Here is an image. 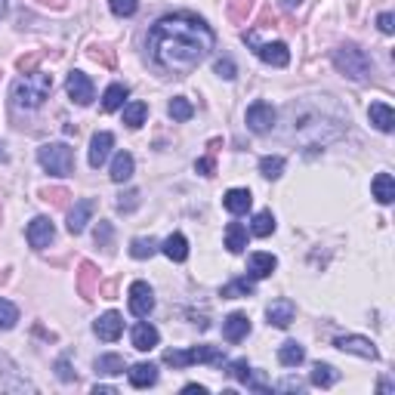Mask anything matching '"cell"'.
Returning <instances> with one entry per match:
<instances>
[{
    "label": "cell",
    "mask_w": 395,
    "mask_h": 395,
    "mask_svg": "<svg viewBox=\"0 0 395 395\" xmlns=\"http://www.w3.org/2000/svg\"><path fill=\"white\" fill-rule=\"evenodd\" d=\"M213 31L204 19L192 13H173L154 22L149 31V56L161 72L185 77L210 56Z\"/></svg>",
    "instance_id": "6da1fadb"
},
{
    "label": "cell",
    "mask_w": 395,
    "mask_h": 395,
    "mask_svg": "<svg viewBox=\"0 0 395 395\" xmlns=\"http://www.w3.org/2000/svg\"><path fill=\"white\" fill-rule=\"evenodd\" d=\"M53 90V74L31 72L13 83V105L15 108H41Z\"/></svg>",
    "instance_id": "7a4b0ae2"
},
{
    "label": "cell",
    "mask_w": 395,
    "mask_h": 395,
    "mask_svg": "<svg viewBox=\"0 0 395 395\" xmlns=\"http://www.w3.org/2000/svg\"><path fill=\"white\" fill-rule=\"evenodd\" d=\"M334 65L346 77H352V81H368L370 72H374L370 56L355 43H346V46H340V50H334Z\"/></svg>",
    "instance_id": "3957f363"
},
{
    "label": "cell",
    "mask_w": 395,
    "mask_h": 395,
    "mask_svg": "<svg viewBox=\"0 0 395 395\" xmlns=\"http://www.w3.org/2000/svg\"><path fill=\"white\" fill-rule=\"evenodd\" d=\"M226 361V355L222 349H216V346H195V349H167L164 352V365L170 368H189V365H222Z\"/></svg>",
    "instance_id": "277c9868"
},
{
    "label": "cell",
    "mask_w": 395,
    "mask_h": 395,
    "mask_svg": "<svg viewBox=\"0 0 395 395\" xmlns=\"http://www.w3.org/2000/svg\"><path fill=\"white\" fill-rule=\"evenodd\" d=\"M37 161L50 176H68L74 170V152L65 142H46L37 149Z\"/></svg>",
    "instance_id": "5b68a950"
},
{
    "label": "cell",
    "mask_w": 395,
    "mask_h": 395,
    "mask_svg": "<svg viewBox=\"0 0 395 395\" xmlns=\"http://www.w3.org/2000/svg\"><path fill=\"white\" fill-rule=\"evenodd\" d=\"M275 118H278V112L269 102H262V99L247 108V127H250L253 133H269V130L275 127Z\"/></svg>",
    "instance_id": "8992f818"
},
{
    "label": "cell",
    "mask_w": 395,
    "mask_h": 395,
    "mask_svg": "<svg viewBox=\"0 0 395 395\" xmlns=\"http://www.w3.org/2000/svg\"><path fill=\"white\" fill-rule=\"evenodd\" d=\"M154 309V293L145 281H133L130 284V312L136 315V319H149Z\"/></svg>",
    "instance_id": "52a82bcc"
},
{
    "label": "cell",
    "mask_w": 395,
    "mask_h": 395,
    "mask_svg": "<svg viewBox=\"0 0 395 395\" xmlns=\"http://www.w3.org/2000/svg\"><path fill=\"white\" fill-rule=\"evenodd\" d=\"M253 46V53L266 62V65H275V68H284L290 62V50L284 46L281 41H275V43H257V41H247Z\"/></svg>",
    "instance_id": "ba28073f"
},
{
    "label": "cell",
    "mask_w": 395,
    "mask_h": 395,
    "mask_svg": "<svg viewBox=\"0 0 395 395\" xmlns=\"http://www.w3.org/2000/svg\"><path fill=\"white\" fill-rule=\"evenodd\" d=\"M65 90H68V99H72L74 105H90L93 102V81L83 72H72V74H68Z\"/></svg>",
    "instance_id": "9c48e42d"
},
{
    "label": "cell",
    "mask_w": 395,
    "mask_h": 395,
    "mask_svg": "<svg viewBox=\"0 0 395 395\" xmlns=\"http://www.w3.org/2000/svg\"><path fill=\"white\" fill-rule=\"evenodd\" d=\"M53 235H56V229H53V222L46 220V216H37V220L28 222L25 238H28V244L34 247V250H43V247H50Z\"/></svg>",
    "instance_id": "30bf717a"
},
{
    "label": "cell",
    "mask_w": 395,
    "mask_h": 395,
    "mask_svg": "<svg viewBox=\"0 0 395 395\" xmlns=\"http://www.w3.org/2000/svg\"><path fill=\"white\" fill-rule=\"evenodd\" d=\"M334 346H337V349H343V352H352V355H361V359H370V361H374L377 355H380V352H377V346L370 343L368 337H355V334H349V337H337V340H334Z\"/></svg>",
    "instance_id": "8fae6325"
},
{
    "label": "cell",
    "mask_w": 395,
    "mask_h": 395,
    "mask_svg": "<svg viewBox=\"0 0 395 395\" xmlns=\"http://www.w3.org/2000/svg\"><path fill=\"white\" fill-rule=\"evenodd\" d=\"M293 315H297V306H293L288 297L272 300V306L266 309V319H269V324H275V328H290Z\"/></svg>",
    "instance_id": "7c38bea8"
},
{
    "label": "cell",
    "mask_w": 395,
    "mask_h": 395,
    "mask_svg": "<svg viewBox=\"0 0 395 395\" xmlns=\"http://www.w3.org/2000/svg\"><path fill=\"white\" fill-rule=\"evenodd\" d=\"M112 145H114V136L108 133V130H102V133H96L93 136V142H90V167L93 170H99L108 161V154H112Z\"/></svg>",
    "instance_id": "4fadbf2b"
},
{
    "label": "cell",
    "mask_w": 395,
    "mask_h": 395,
    "mask_svg": "<svg viewBox=\"0 0 395 395\" xmlns=\"http://www.w3.org/2000/svg\"><path fill=\"white\" fill-rule=\"evenodd\" d=\"M96 337L99 340H105V343H114L121 334H123V319L118 312H105V315H99V321H96Z\"/></svg>",
    "instance_id": "5bb4252c"
},
{
    "label": "cell",
    "mask_w": 395,
    "mask_h": 395,
    "mask_svg": "<svg viewBox=\"0 0 395 395\" xmlns=\"http://www.w3.org/2000/svg\"><path fill=\"white\" fill-rule=\"evenodd\" d=\"M250 334V319H247L244 312H232L226 321H222V337L229 340V343H241V340Z\"/></svg>",
    "instance_id": "9a60e30c"
},
{
    "label": "cell",
    "mask_w": 395,
    "mask_h": 395,
    "mask_svg": "<svg viewBox=\"0 0 395 395\" xmlns=\"http://www.w3.org/2000/svg\"><path fill=\"white\" fill-rule=\"evenodd\" d=\"M99 290V269L93 262H81V272H77V293L83 300H93Z\"/></svg>",
    "instance_id": "2e32d148"
},
{
    "label": "cell",
    "mask_w": 395,
    "mask_h": 395,
    "mask_svg": "<svg viewBox=\"0 0 395 395\" xmlns=\"http://www.w3.org/2000/svg\"><path fill=\"white\" fill-rule=\"evenodd\" d=\"M93 210H96V204H93L90 198H87V201H77L74 210L68 213V232H72V235H81V232L87 229V222H90Z\"/></svg>",
    "instance_id": "e0dca14e"
},
{
    "label": "cell",
    "mask_w": 395,
    "mask_h": 395,
    "mask_svg": "<svg viewBox=\"0 0 395 395\" xmlns=\"http://www.w3.org/2000/svg\"><path fill=\"white\" fill-rule=\"evenodd\" d=\"M154 383H158V368L152 361H139V365L130 368V386L133 389H149Z\"/></svg>",
    "instance_id": "ac0fdd59"
},
{
    "label": "cell",
    "mask_w": 395,
    "mask_h": 395,
    "mask_svg": "<svg viewBox=\"0 0 395 395\" xmlns=\"http://www.w3.org/2000/svg\"><path fill=\"white\" fill-rule=\"evenodd\" d=\"M368 118L370 123H374L377 130H383V133H392V127H395V112L386 102H370L368 108Z\"/></svg>",
    "instance_id": "d6986e66"
},
{
    "label": "cell",
    "mask_w": 395,
    "mask_h": 395,
    "mask_svg": "<svg viewBox=\"0 0 395 395\" xmlns=\"http://www.w3.org/2000/svg\"><path fill=\"white\" fill-rule=\"evenodd\" d=\"M278 260L272 257V253H253L250 262H247V275L253 278V281H260V278H269L275 272Z\"/></svg>",
    "instance_id": "ffe728a7"
},
{
    "label": "cell",
    "mask_w": 395,
    "mask_h": 395,
    "mask_svg": "<svg viewBox=\"0 0 395 395\" xmlns=\"http://www.w3.org/2000/svg\"><path fill=\"white\" fill-rule=\"evenodd\" d=\"M222 204H226V210H229V213L241 216V213L250 210L253 198H250V192H247V189H229V192H226V198H222Z\"/></svg>",
    "instance_id": "44dd1931"
},
{
    "label": "cell",
    "mask_w": 395,
    "mask_h": 395,
    "mask_svg": "<svg viewBox=\"0 0 395 395\" xmlns=\"http://www.w3.org/2000/svg\"><path fill=\"white\" fill-rule=\"evenodd\" d=\"M158 330L152 328V324H145V321H139L136 328H133V349H139V352H149V349H154L158 346Z\"/></svg>",
    "instance_id": "7402d4cb"
},
{
    "label": "cell",
    "mask_w": 395,
    "mask_h": 395,
    "mask_svg": "<svg viewBox=\"0 0 395 395\" xmlns=\"http://www.w3.org/2000/svg\"><path fill=\"white\" fill-rule=\"evenodd\" d=\"M161 250H164V257H167V260L182 262L185 257H189V241H185V235H180V232H173V235H170L167 241L161 244Z\"/></svg>",
    "instance_id": "603a6c76"
},
{
    "label": "cell",
    "mask_w": 395,
    "mask_h": 395,
    "mask_svg": "<svg viewBox=\"0 0 395 395\" xmlns=\"http://www.w3.org/2000/svg\"><path fill=\"white\" fill-rule=\"evenodd\" d=\"M133 154L130 152H118L114 154V161H112V180L114 182H127L130 176H133Z\"/></svg>",
    "instance_id": "cb8c5ba5"
},
{
    "label": "cell",
    "mask_w": 395,
    "mask_h": 395,
    "mask_svg": "<svg viewBox=\"0 0 395 395\" xmlns=\"http://www.w3.org/2000/svg\"><path fill=\"white\" fill-rule=\"evenodd\" d=\"M278 361H281L284 368H297V365H303L306 361V349L300 343H293V340H288V343L278 349Z\"/></svg>",
    "instance_id": "d4e9b609"
},
{
    "label": "cell",
    "mask_w": 395,
    "mask_h": 395,
    "mask_svg": "<svg viewBox=\"0 0 395 395\" xmlns=\"http://www.w3.org/2000/svg\"><path fill=\"white\" fill-rule=\"evenodd\" d=\"M374 198L380 204H392L395 201V180L389 173H377L374 176Z\"/></svg>",
    "instance_id": "484cf974"
},
{
    "label": "cell",
    "mask_w": 395,
    "mask_h": 395,
    "mask_svg": "<svg viewBox=\"0 0 395 395\" xmlns=\"http://www.w3.org/2000/svg\"><path fill=\"white\" fill-rule=\"evenodd\" d=\"M123 368H127V361L121 355H99L96 359V374H102V377H118V374H123Z\"/></svg>",
    "instance_id": "4316f807"
},
{
    "label": "cell",
    "mask_w": 395,
    "mask_h": 395,
    "mask_svg": "<svg viewBox=\"0 0 395 395\" xmlns=\"http://www.w3.org/2000/svg\"><path fill=\"white\" fill-rule=\"evenodd\" d=\"M226 247L232 253H241L247 247V229L241 226V222H229L226 226Z\"/></svg>",
    "instance_id": "83f0119b"
},
{
    "label": "cell",
    "mask_w": 395,
    "mask_h": 395,
    "mask_svg": "<svg viewBox=\"0 0 395 395\" xmlns=\"http://www.w3.org/2000/svg\"><path fill=\"white\" fill-rule=\"evenodd\" d=\"M123 99H127V87L123 83H112L102 96V112H118V108H123Z\"/></svg>",
    "instance_id": "f1b7e54d"
},
{
    "label": "cell",
    "mask_w": 395,
    "mask_h": 395,
    "mask_svg": "<svg viewBox=\"0 0 395 395\" xmlns=\"http://www.w3.org/2000/svg\"><path fill=\"white\" fill-rule=\"evenodd\" d=\"M145 114H149V105L145 102H127L123 105V123H127V127H142L145 123Z\"/></svg>",
    "instance_id": "f546056e"
},
{
    "label": "cell",
    "mask_w": 395,
    "mask_h": 395,
    "mask_svg": "<svg viewBox=\"0 0 395 395\" xmlns=\"http://www.w3.org/2000/svg\"><path fill=\"white\" fill-rule=\"evenodd\" d=\"M250 232L257 238H269V235H272V232H275V216H272V210H262V213L253 216Z\"/></svg>",
    "instance_id": "4dcf8cb0"
},
{
    "label": "cell",
    "mask_w": 395,
    "mask_h": 395,
    "mask_svg": "<svg viewBox=\"0 0 395 395\" xmlns=\"http://www.w3.org/2000/svg\"><path fill=\"white\" fill-rule=\"evenodd\" d=\"M222 297L226 300H238V297H253V278H238L222 288Z\"/></svg>",
    "instance_id": "1f68e13d"
},
{
    "label": "cell",
    "mask_w": 395,
    "mask_h": 395,
    "mask_svg": "<svg viewBox=\"0 0 395 395\" xmlns=\"http://www.w3.org/2000/svg\"><path fill=\"white\" fill-rule=\"evenodd\" d=\"M337 380H340V374H337V370L330 368V365H321V361H319V365L312 368V386H321V389H328V386H334Z\"/></svg>",
    "instance_id": "d6a6232c"
},
{
    "label": "cell",
    "mask_w": 395,
    "mask_h": 395,
    "mask_svg": "<svg viewBox=\"0 0 395 395\" xmlns=\"http://www.w3.org/2000/svg\"><path fill=\"white\" fill-rule=\"evenodd\" d=\"M260 173L266 176V180H278V176L284 173V158L281 154H266V158L260 161Z\"/></svg>",
    "instance_id": "836d02e7"
},
{
    "label": "cell",
    "mask_w": 395,
    "mask_h": 395,
    "mask_svg": "<svg viewBox=\"0 0 395 395\" xmlns=\"http://www.w3.org/2000/svg\"><path fill=\"white\" fill-rule=\"evenodd\" d=\"M250 13H253V0H229V19L235 25H244Z\"/></svg>",
    "instance_id": "e575fe53"
},
{
    "label": "cell",
    "mask_w": 395,
    "mask_h": 395,
    "mask_svg": "<svg viewBox=\"0 0 395 395\" xmlns=\"http://www.w3.org/2000/svg\"><path fill=\"white\" fill-rule=\"evenodd\" d=\"M154 250H158L154 238H133V244H130V257L133 260H149Z\"/></svg>",
    "instance_id": "d590c367"
},
{
    "label": "cell",
    "mask_w": 395,
    "mask_h": 395,
    "mask_svg": "<svg viewBox=\"0 0 395 395\" xmlns=\"http://www.w3.org/2000/svg\"><path fill=\"white\" fill-rule=\"evenodd\" d=\"M167 112H170V118H173V121H189L192 114H195V108H192V102H189V99L176 96L173 102H170V108H167Z\"/></svg>",
    "instance_id": "8d00e7d4"
},
{
    "label": "cell",
    "mask_w": 395,
    "mask_h": 395,
    "mask_svg": "<svg viewBox=\"0 0 395 395\" xmlns=\"http://www.w3.org/2000/svg\"><path fill=\"white\" fill-rule=\"evenodd\" d=\"M15 321H19V309L10 300H0V330H10Z\"/></svg>",
    "instance_id": "74e56055"
},
{
    "label": "cell",
    "mask_w": 395,
    "mask_h": 395,
    "mask_svg": "<svg viewBox=\"0 0 395 395\" xmlns=\"http://www.w3.org/2000/svg\"><path fill=\"white\" fill-rule=\"evenodd\" d=\"M108 6H112V13L118 15V19H127V15L136 13L139 0H108Z\"/></svg>",
    "instance_id": "f35d334b"
},
{
    "label": "cell",
    "mask_w": 395,
    "mask_h": 395,
    "mask_svg": "<svg viewBox=\"0 0 395 395\" xmlns=\"http://www.w3.org/2000/svg\"><path fill=\"white\" fill-rule=\"evenodd\" d=\"M68 192L65 189H43V201H50L53 207H68Z\"/></svg>",
    "instance_id": "ab89813d"
},
{
    "label": "cell",
    "mask_w": 395,
    "mask_h": 395,
    "mask_svg": "<svg viewBox=\"0 0 395 395\" xmlns=\"http://www.w3.org/2000/svg\"><path fill=\"white\" fill-rule=\"evenodd\" d=\"M229 374L235 377L238 383H247V377H250V365H247V359H238L229 365Z\"/></svg>",
    "instance_id": "60d3db41"
},
{
    "label": "cell",
    "mask_w": 395,
    "mask_h": 395,
    "mask_svg": "<svg viewBox=\"0 0 395 395\" xmlns=\"http://www.w3.org/2000/svg\"><path fill=\"white\" fill-rule=\"evenodd\" d=\"M37 59H41V53H31V56H22L19 62H15V68H19L22 74H31V72H34V65H37Z\"/></svg>",
    "instance_id": "b9f144b4"
},
{
    "label": "cell",
    "mask_w": 395,
    "mask_h": 395,
    "mask_svg": "<svg viewBox=\"0 0 395 395\" xmlns=\"http://www.w3.org/2000/svg\"><path fill=\"white\" fill-rule=\"evenodd\" d=\"M90 56L96 59V62H105L108 68L114 65V53H108V46H93V50H90Z\"/></svg>",
    "instance_id": "7bdbcfd3"
},
{
    "label": "cell",
    "mask_w": 395,
    "mask_h": 395,
    "mask_svg": "<svg viewBox=\"0 0 395 395\" xmlns=\"http://www.w3.org/2000/svg\"><path fill=\"white\" fill-rule=\"evenodd\" d=\"M213 68H216V74L226 77V81H232V77H235V62H232V59H220Z\"/></svg>",
    "instance_id": "ee69618b"
},
{
    "label": "cell",
    "mask_w": 395,
    "mask_h": 395,
    "mask_svg": "<svg viewBox=\"0 0 395 395\" xmlns=\"http://www.w3.org/2000/svg\"><path fill=\"white\" fill-rule=\"evenodd\" d=\"M136 204H139V192H127V195H121V201H118V207L123 213H130Z\"/></svg>",
    "instance_id": "f6af8a7d"
},
{
    "label": "cell",
    "mask_w": 395,
    "mask_h": 395,
    "mask_svg": "<svg viewBox=\"0 0 395 395\" xmlns=\"http://www.w3.org/2000/svg\"><path fill=\"white\" fill-rule=\"evenodd\" d=\"M96 244H99V247H108V244H112V226H108V222H99V229H96Z\"/></svg>",
    "instance_id": "bcb514c9"
},
{
    "label": "cell",
    "mask_w": 395,
    "mask_h": 395,
    "mask_svg": "<svg viewBox=\"0 0 395 395\" xmlns=\"http://www.w3.org/2000/svg\"><path fill=\"white\" fill-rule=\"evenodd\" d=\"M195 170H198L201 176H213V170H216V164H213V154H207V158L195 161Z\"/></svg>",
    "instance_id": "7dc6e473"
},
{
    "label": "cell",
    "mask_w": 395,
    "mask_h": 395,
    "mask_svg": "<svg viewBox=\"0 0 395 395\" xmlns=\"http://www.w3.org/2000/svg\"><path fill=\"white\" fill-rule=\"evenodd\" d=\"M380 31H383V34H392V31H395V15L392 13L380 15Z\"/></svg>",
    "instance_id": "c3c4849f"
},
{
    "label": "cell",
    "mask_w": 395,
    "mask_h": 395,
    "mask_svg": "<svg viewBox=\"0 0 395 395\" xmlns=\"http://www.w3.org/2000/svg\"><path fill=\"white\" fill-rule=\"evenodd\" d=\"M56 370H59V377H62V380H72V377H74L72 370H68V361H65V359H62L59 365H56Z\"/></svg>",
    "instance_id": "681fc988"
},
{
    "label": "cell",
    "mask_w": 395,
    "mask_h": 395,
    "mask_svg": "<svg viewBox=\"0 0 395 395\" xmlns=\"http://www.w3.org/2000/svg\"><path fill=\"white\" fill-rule=\"evenodd\" d=\"M182 392H189V395H192V392H198V395H207V386H198V383H189V386H185V389H182Z\"/></svg>",
    "instance_id": "f907efd6"
},
{
    "label": "cell",
    "mask_w": 395,
    "mask_h": 395,
    "mask_svg": "<svg viewBox=\"0 0 395 395\" xmlns=\"http://www.w3.org/2000/svg\"><path fill=\"white\" fill-rule=\"evenodd\" d=\"M300 4H303V0H281V6H284V10H297Z\"/></svg>",
    "instance_id": "816d5d0a"
},
{
    "label": "cell",
    "mask_w": 395,
    "mask_h": 395,
    "mask_svg": "<svg viewBox=\"0 0 395 395\" xmlns=\"http://www.w3.org/2000/svg\"><path fill=\"white\" fill-rule=\"evenodd\" d=\"M93 392H96V395H114V389H112V386H96V389H93Z\"/></svg>",
    "instance_id": "f5cc1de1"
}]
</instances>
